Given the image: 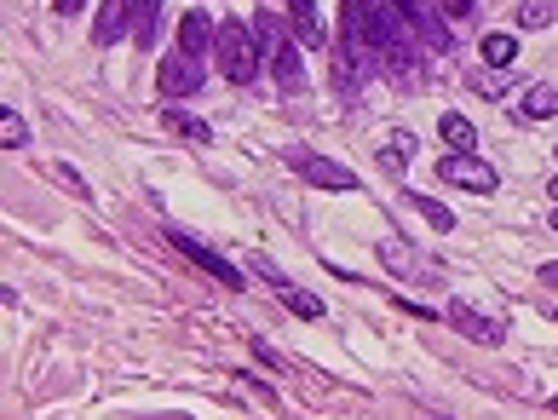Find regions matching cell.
Masks as SVG:
<instances>
[{
  "mask_svg": "<svg viewBox=\"0 0 558 420\" xmlns=\"http://www.w3.org/2000/svg\"><path fill=\"white\" fill-rule=\"evenodd\" d=\"M213 58H219V70L231 75L236 87H248L259 75V47H254V29L242 24V18H231V24H219V35H213Z\"/></svg>",
  "mask_w": 558,
  "mask_h": 420,
  "instance_id": "6da1fadb",
  "label": "cell"
},
{
  "mask_svg": "<svg viewBox=\"0 0 558 420\" xmlns=\"http://www.w3.org/2000/svg\"><path fill=\"white\" fill-rule=\"evenodd\" d=\"M254 29H259V41L271 47V70H277V81L288 87V93H300V87H305V64H300V52L288 47V35H282V24L271 18V12H259V18H254Z\"/></svg>",
  "mask_w": 558,
  "mask_h": 420,
  "instance_id": "7a4b0ae2",
  "label": "cell"
},
{
  "mask_svg": "<svg viewBox=\"0 0 558 420\" xmlns=\"http://www.w3.org/2000/svg\"><path fill=\"white\" fill-rule=\"evenodd\" d=\"M167 236H173V248L196 259V265H202V271H208L213 282H225V288H242V271H236V265H231L225 254H213L208 242H196V236H190V231H179V225H173Z\"/></svg>",
  "mask_w": 558,
  "mask_h": 420,
  "instance_id": "3957f363",
  "label": "cell"
},
{
  "mask_svg": "<svg viewBox=\"0 0 558 420\" xmlns=\"http://www.w3.org/2000/svg\"><path fill=\"white\" fill-rule=\"evenodd\" d=\"M438 173L449 179V185L478 190V196H489V190H495V167L472 162V150H455V156H443V162H438Z\"/></svg>",
  "mask_w": 558,
  "mask_h": 420,
  "instance_id": "277c9868",
  "label": "cell"
},
{
  "mask_svg": "<svg viewBox=\"0 0 558 420\" xmlns=\"http://www.w3.org/2000/svg\"><path fill=\"white\" fill-rule=\"evenodd\" d=\"M294 173H300L305 185H317V190H357V173L340 162H328V156H294Z\"/></svg>",
  "mask_w": 558,
  "mask_h": 420,
  "instance_id": "5b68a950",
  "label": "cell"
},
{
  "mask_svg": "<svg viewBox=\"0 0 558 420\" xmlns=\"http://www.w3.org/2000/svg\"><path fill=\"white\" fill-rule=\"evenodd\" d=\"M156 87H162V98H190V93H202V70L190 64V52H179V58H162Z\"/></svg>",
  "mask_w": 558,
  "mask_h": 420,
  "instance_id": "8992f818",
  "label": "cell"
},
{
  "mask_svg": "<svg viewBox=\"0 0 558 420\" xmlns=\"http://www.w3.org/2000/svg\"><path fill=\"white\" fill-rule=\"evenodd\" d=\"M449 323L461 328L466 340H478V346H501L507 340V328L495 323V317H478L472 305H449Z\"/></svg>",
  "mask_w": 558,
  "mask_h": 420,
  "instance_id": "52a82bcc",
  "label": "cell"
},
{
  "mask_svg": "<svg viewBox=\"0 0 558 420\" xmlns=\"http://www.w3.org/2000/svg\"><path fill=\"white\" fill-rule=\"evenodd\" d=\"M127 29H133V0H104V12H98V24H93V41L98 47H116Z\"/></svg>",
  "mask_w": 558,
  "mask_h": 420,
  "instance_id": "ba28073f",
  "label": "cell"
},
{
  "mask_svg": "<svg viewBox=\"0 0 558 420\" xmlns=\"http://www.w3.org/2000/svg\"><path fill=\"white\" fill-rule=\"evenodd\" d=\"M288 24H294V41L300 47H323V18H317V0H288Z\"/></svg>",
  "mask_w": 558,
  "mask_h": 420,
  "instance_id": "9c48e42d",
  "label": "cell"
},
{
  "mask_svg": "<svg viewBox=\"0 0 558 420\" xmlns=\"http://www.w3.org/2000/svg\"><path fill=\"white\" fill-rule=\"evenodd\" d=\"M213 35H219V24H213L208 12H185V18H179V47H185L190 58H202V52L213 47Z\"/></svg>",
  "mask_w": 558,
  "mask_h": 420,
  "instance_id": "30bf717a",
  "label": "cell"
},
{
  "mask_svg": "<svg viewBox=\"0 0 558 420\" xmlns=\"http://www.w3.org/2000/svg\"><path fill=\"white\" fill-rule=\"evenodd\" d=\"M518 116L524 121H553L558 116V87L553 81H535L530 93L518 98Z\"/></svg>",
  "mask_w": 558,
  "mask_h": 420,
  "instance_id": "8fae6325",
  "label": "cell"
},
{
  "mask_svg": "<svg viewBox=\"0 0 558 420\" xmlns=\"http://www.w3.org/2000/svg\"><path fill=\"white\" fill-rule=\"evenodd\" d=\"M380 259L392 265L397 277H420V271H426V265H420V259H415V248H409L403 236H386V242H380Z\"/></svg>",
  "mask_w": 558,
  "mask_h": 420,
  "instance_id": "7c38bea8",
  "label": "cell"
},
{
  "mask_svg": "<svg viewBox=\"0 0 558 420\" xmlns=\"http://www.w3.org/2000/svg\"><path fill=\"white\" fill-rule=\"evenodd\" d=\"M162 121H167V133H179V139H190V144H208V139H213L208 121L185 116V110H162Z\"/></svg>",
  "mask_w": 558,
  "mask_h": 420,
  "instance_id": "4fadbf2b",
  "label": "cell"
},
{
  "mask_svg": "<svg viewBox=\"0 0 558 420\" xmlns=\"http://www.w3.org/2000/svg\"><path fill=\"white\" fill-rule=\"evenodd\" d=\"M438 133H443L449 150H478V133H472V121H466V116H443Z\"/></svg>",
  "mask_w": 558,
  "mask_h": 420,
  "instance_id": "5bb4252c",
  "label": "cell"
},
{
  "mask_svg": "<svg viewBox=\"0 0 558 420\" xmlns=\"http://www.w3.org/2000/svg\"><path fill=\"white\" fill-rule=\"evenodd\" d=\"M156 18H162V0H133V35L144 47L156 41Z\"/></svg>",
  "mask_w": 558,
  "mask_h": 420,
  "instance_id": "9a60e30c",
  "label": "cell"
},
{
  "mask_svg": "<svg viewBox=\"0 0 558 420\" xmlns=\"http://www.w3.org/2000/svg\"><path fill=\"white\" fill-rule=\"evenodd\" d=\"M512 58H518V41H512V35H484V64L489 70H507Z\"/></svg>",
  "mask_w": 558,
  "mask_h": 420,
  "instance_id": "2e32d148",
  "label": "cell"
},
{
  "mask_svg": "<svg viewBox=\"0 0 558 420\" xmlns=\"http://www.w3.org/2000/svg\"><path fill=\"white\" fill-rule=\"evenodd\" d=\"M0 144H6V150H18V144H29V127H24V116H18L12 104L0 110Z\"/></svg>",
  "mask_w": 558,
  "mask_h": 420,
  "instance_id": "e0dca14e",
  "label": "cell"
},
{
  "mask_svg": "<svg viewBox=\"0 0 558 420\" xmlns=\"http://www.w3.org/2000/svg\"><path fill=\"white\" fill-rule=\"evenodd\" d=\"M409 208L426 213V225H432V231H455V213L443 208V202H432V196H409Z\"/></svg>",
  "mask_w": 558,
  "mask_h": 420,
  "instance_id": "ac0fdd59",
  "label": "cell"
},
{
  "mask_svg": "<svg viewBox=\"0 0 558 420\" xmlns=\"http://www.w3.org/2000/svg\"><path fill=\"white\" fill-rule=\"evenodd\" d=\"M282 305H288V311H300V317H311V323L323 317V300H317V294H305V288H282Z\"/></svg>",
  "mask_w": 558,
  "mask_h": 420,
  "instance_id": "d6986e66",
  "label": "cell"
},
{
  "mask_svg": "<svg viewBox=\"0 0 558 420\" xmlns=\"http://www.w3.org/2000/svg\"><path fill=\"white\" fill-rule=\"evenodd\" d=\"M409 156H415V139H409V133H397V139L380 150V162L392 167V173H403V167H409Z\"/></svg>",
  "mask_w": 558,
  "mask_h": 420,
  "instance_id": "ffe728a7",
  "label": "cell"
},
{
  "mask_svg": "<svg viewBox=\"0 0 558 420\" xmlns=\"http://www.w3.org/2000/svg\"><path fill=\"white\" fill-rule=\"evenodd\" d=\"M518 24H524V29H547V24H553V6H547V0H524V6H518Z\"/></svg>",
  "mask_w": 558,
  "mask_h": 420,
  "instance_id": "44dd1931",
  "label": "cell"
},
{
  "mask_svg": "<svg viewBox=\"0 0 558 420\" xmlns=\"http://www.w3.org/2000/svg\"><path fill=\"white\" fill-rule=\"evenodd\" d=\"M507 81H512V70H489V75H478L472 87H478L484 98H495V93H507Z\"/></svg>",
  "mask_w": 558,
  "mask_h": 420,
  "instance_id": "7402d4cb",
  "label": "cell"
},
{
  "mask_svg": "<svg viewBox=\"0 0 558 420\" xmlns=\"http://www.w3.org/2000/svg\"><path fill=\"white\" fill-rule=\"evenodd\" d=\"M52 173H58V179H64V185L75 190V196H87V185H81V173H75V167H64V162H58V167H52Z\"/></svg>",
  "mask_w": 558,
  "mask_h": 420,
  "instance_id": "603a6c76",
  "label": "cell"
},
{
  "mask_svg": "<svg viewBox=\"0 0 558 420\" xmlns=\"http://www.w3.org/2000/svg\"><path fill=\"white\" fill-rule=\"evenodd\" d=\"M443 12H449V18H466V12H472V0H438Z\"/></svg>",
  "mask_w": 558,
  "mask_h": 420,
  "instance_id": "cb8c5ba5",
  "label": "cell"
},
{
  "mask_svg": "<svg viewBox=\"0 0 558 420\" xmlns=\"http://www.w3.org/2000/svg\"><path fill=\"white\" fill-rule=\"evenodd\" d=\"M541 282H547V288H558V259H553V265H541Z\"/></svg>",
  "mask_w": 558,
  "mask_h": 420,
  "instance_id": "d4e9b609",
  "label": "cell"
},
{
  "mask_svg": "<svg viewBox=\"0 0 558 420\" xmlns=\"http://www.w3.org/2000/svg\"><path fill=\"white\" fill-rule=\"evenodd\" d=\"M52 6H58V12H64V18H70V12H81V0H52Z\"/></svg>",
  "mask_w": 558,
  "mask_h": 420,
  "instance_id": "484cf974",
  "label": "cell"
},
{
  "mask_svg": "<svg viewBox=\"0 0 558 420\" xmlns=\"http://www.w3.org/2000/svg\"><path fill=\"white\" fill-rule=\"evenodd\" d=\"M553 202H558V173H553Z\"/></svg>",
  "mask_w": 558,
  "mask_h": 420,
  "instance_id": "4316f807",
  "label": "cell"
},
{
  "mask_svg": "<svg viewBox=\"0 0 558 420\" xmlns=\"http://www.w3.org/2000/svg\"><path fill=\"white\" fill-rule=\"evenodd\" d=\"M553 231H558V208H553Z\"/></svg>",
  "mask_w": 558,
  "mask_h": 420,
  "instance_id": "83f0119b",
  "label": "cell"
},
{
  "mask_svg": "<svg viewBox=\"0 0 558 420\" xmlns=\"http://www.w3.org/2000/svg\"><path fill=\"white\" fill-rule=\"evenodd\" d=\"M553 415H558V397H553Z\"/></svg>",
  "mask_w": 558,
  "mask_h": 420,
  "instance_id": "f1b7e54d",
  "label": "cell"
},
{
  "mask_svg": "<svg viewBox=\"0 0 558 420\" xmlns=\"http://www.w3.org/2000/svg\"><path fill=\"white\" fill-rule=\"evenodd\" d=\"M553 156H558V150H553Z\"/></svg>",
  "mask_w": 558,
  "mask_h": 420,
  "instance_id": "f546056e",
  "label": "cell"
}]
</instances>
